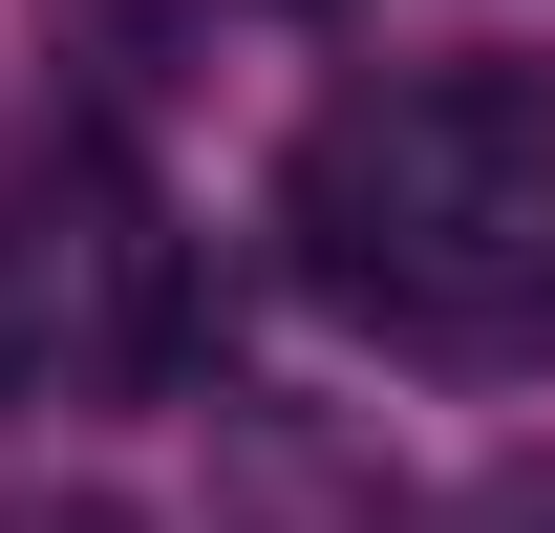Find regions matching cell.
<instances>
[{
    "instance_id": "1",
    "label": "cell",
    "mask_w": 555,
    "mask_h": 533,
    "mask_svg": "<svg viewBox=\"0 0 555 533\" xmlns=\"http://www.w3.org/2000/svg\"><path fill=\"white\" fill-rule=\"evenodd\" d=\"M406 171L534 213V193H555V65H491V43H470V65H427V86H406Z\"/></svg>"
},
{
    "instance_id": "2",
    "label": "cell",
    "mask_w": 555,
    "mask_h": 533,
    "mask_svg": "<svg viewBox=\"0 0 555 533\" xmlns=\"http://www.w3.org/2000/svg\"><path fill=\"white\" fill-rule=\"evenodd\" d=\"M299 277H343V299H406V129L385 107H343V129L299 150Z\"/></svg>"
},
{
    "instance_id": "3",
    "label": "cell",
    "mask_w": 555,
    "mask_h": 533,
    "mask_svg": "<svg viewBox=\"0 0 555 533\" xmlns=\"http://www.w3.org/2000/svg\"><path fill=\"white\" fill-rule=\"evenodd\" d=\"M22 533H129V512H107V491H65V512H22Z\"/></svg>"
},
{
    "instance_id": "4",
    "label": "cell",
    "mask_w": 555,
    "mask_h": 533,
    "mask_svg": "<svg viewBox=\"0 0 555 533\" xmlns=\"http://www.w3.org/2000/svg\"><path fill=\"white\" fill-rule=\"evenodd\" d=\"M534 341H555V257H534Z\"/></svg>"
}]
</instances>
